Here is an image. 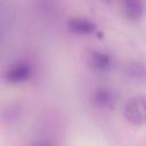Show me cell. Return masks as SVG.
I'll return each mask as SVG.
<instances>
[{
  "mask_svg": "<svg viewBox=\"0 0 146 146\" xmlns=\"http://www.w3.org/2000/svg\"><path fill=\"white\" fill-rule=\"evenodd\" d=\"M123 115L131 124H146V97L136 96L130 98L124 106Z\"/></svg>",
  "mask_w": 146,
  "mask_h": 146,
  "instance_id": "1",
  "label": "cell"
},
{
  "mask_svg": "<svg viewBox=\"0 0 146 146\" xmlns=\"http://www.w3.org/2000/svg\"><path fill=\"white\" fill-rule=\"evenodd\" d=\"M32 74V68L27 63H17L6 73V79L11 83H19L27 80Z\"/></svg>",
  "mask_w": 146,
  "mask_h": 146,
  "instance_id": "2",
  "label": "cell"
},
{
  "mask_svg": "<svg viewBox=\"0 0 146 146\" xmlns=\"http://www.w3.org/2000/svg\"><path fill=\"white\" fill-rule=\"evenodd\" d=\"M67 26H68L70 31L78 33V34H90V33H94L96 30L95 24L86 18L70 19L67 23Z\"/></svg>",
  "mask_w": 146,
  "mask_h": 146,
  "instance_id": "3",
  "label": "cell"
},
{
  "mask_svg": "<svg viewBox=\"0 0 146 146\" xmlns=\"http://www.w3.org/2000/svg\"><path fill=\"white\" fill-rule=\"evenodd\" d=\"M110 57L107 54H104L102 51H94L90 54V65L96 71H104L110 66Z\"/></svg>",
  "mask_w": 146,
  "mask_h": 146,
  "instance_id": "4",
  "label": "cell"
},
{
  "mask_svg": "<svg viewBox=\"0 0 146 146\" xmlns=\"http://www.w3.org/2000/svg\"><path fill=\"white\" fill-rule=\"evenodd\" d=\"M98 106H111L113 103V96L112 92L107 89H99L95 94V100H94Z\"/></svg>",
  "mask_w": 146,
  "mask_h": 146,
  "instance_id": "5",
  "label": "cell"
},
{
  "mask_svg": "<svg viewBox=\"0 0 146 146\" xmlns=\"http://www.w3.org/2000/svg\"><path fill=\"white\" fill-rule=\"evenodd\" d=\"M124 9L127 15L132 18H138L141 14V6L139 2H127Z\"/></svg>",
  "mask_w": 146,
  "mask_h": 146,
  "instance_id": "6",
  "label": "cell"
}]
</instances>
